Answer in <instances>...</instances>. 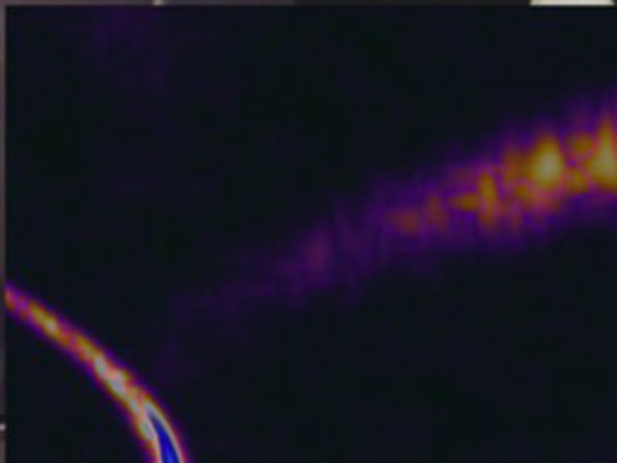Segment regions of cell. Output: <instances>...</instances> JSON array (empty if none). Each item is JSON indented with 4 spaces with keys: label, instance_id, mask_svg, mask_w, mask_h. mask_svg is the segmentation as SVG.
I'll list each match as a JSON object with an SVG mask.
<instances>
[{
    "label": "cell",
    "instance_id": "6da1fadb",
    "mask_svg": "<svg viewBox=\"0 0 617 463\" xmlns=\"http://www.w3.org/2000/svg\"><path fill=\"white\" fill-rule=\"evenodd\" d=\"M138 415L140 423H143V432L150 437L152 447H155L157 463H184L179 442H176L172 427L162 418L160 410L152 406V403H143Z\"/></svg>",
    "mask_w": 617,
    "mask_h": 463
},
{
    "label": "cell",
    "instance_id": "7a4b0ae2",
    "mask_svg": "<svg viewBox=\"0 0 617 463\" xmlns=\"http://www.w3.org/2000/svg\"><path fill=\"white\" fill-rule=\"evenodd\" d=\"M531 179L538 186H557L562 179H567V164H564V155L560 145L555 140H543L538 150L531 157Z\"/></svg>",
    "mask_w": 617,
    "mask_h": 463
}]
</instances>
